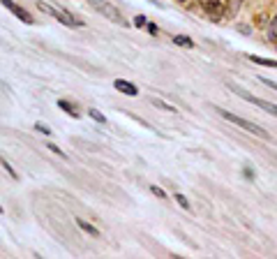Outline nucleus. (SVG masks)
Instances as JSON below:
<instances>
[{"label": "nucleus", "instance_id": "6e6552de", "mask_svg": "<svg viewBox=\"0 0 277 259\" xmlns=\"http://www.w3.org/2000/svg\"><path fill=\"white\" fill-rule=\"evenodd\" d=\"M60 23H65V26H69V28H81L83 26V21H79V19H74L69 12H60L58 10V17H56Z\"/></svg>", "mask_w": 277, "mask_h": 259}, {"label": "nucleus", "instance_id": "dca6fc26", "mask_svg": "<svg viewBox=\"0 0 277 259\" xmlns=\"http://www.w3.org/2000/svg\"><path fill=\"white\" fill-rule=\"evenodd\" d=\"M0 164H2V169H5V172L10 173L12 178H14V181H16V178H19V173L14 172V167H12L10 162H7V160H5V157H0Z\"/></svg>", "mask_w": 277, "mask_h": 259}, {"label": "nucleus", "instance_id": "2eb2a0df", "mask_svg": "<svg viewBox=\"0 0 277 259\" xmlns=\"http://www.w3.org/2000/svg\"><path fill=\"white\" fill-rule=\"evenodd\" d=\"M88 116L95 121V123H99V125H106V116L104 114H99L97 109H88Z\"/></svg>", "mask_w": 277, "mask_h": 259}, {"label": "nucleus", "instance_id": "f257e3e1", "mask_svg": "<svg viewBox=\"0 0 277 259\" xmlns=\"http://www.w3.org/2000/svg\"><path fill=\"white\" fill-rule=\"evenodd\" d=\"M215 111H217V114H220L224 121H229V123H233V125H238L240 130H245V132H252V135L261 137V139H270L266 130H263V127H259L257 123H252V121H245V118H240V116H236V114H231V111L222 109V106H215Z\"/></svg>", "mask_w": 277, "mask_h": 259}, {"label": "nucleus", "instance_id": "0eeeda50", "mask_svg": "<svg viewBox=\"0 0 277 259\" xmlns=\"http://www.w3.org/2000/svg\"><path fill=\"white\" fill-rule=\"evenodd\" d=\"M240 7H243V0H227V2H224V17H227V19L238 17Z\"/></svg>", "mask_w": 277, "mask_h": 259}, {"label": "nucleus", "instance_id": "f8f14e48", "mask_svg": "<svg viewBox=\"0 0 277 259\" xmlns=\"http://www.w3.org/2000/svg\"><path fill=\"white\" fill-rule=\"evenodd\" d=\"M252 63L257 65H263V68H277V60H270V58H259V56H249Z\"/></svg>", "mask_w": 277, "mask_h": 259}, {"label": "nucleus", "instance_id": "b1692460", "mask_svg": "<svg viewBox=\"0 0 277 259\" xmlns=\"http://www.w3.org/2000/svg\"><path fill=\"white\" fill-rule=\"evenodd\" d=\"M146 28H148L150 35H157V26H155V23H146Z\"/></svg>", "mask_w": 277, "mask_h": 259}, {"label": "nucleus", "instance_id": "f3484780", "mask_svg": "<svg viewBox=\"0 0 277 259\" xmlns=\"http://www.w3.org/2000/svg\"><path fill=\"white\" fill-rule=\"evenodd\" d=\"M176 202L180 204V206L185 208V211H190V208H192V206H190V199H187L185 194H180V192H176Z\"/></svg>", "mask_w": 277, "mask_h": 259}, {"label": "nucleus", "instance_id": "393cba45", "mask_svg": "<svg viewBox=\"0 0 277 259\" xmlns=\"http://www.w3.org/2000/svg\"><path fill=\"white\" fill-rule=\"evenodd\" d=\"M0 213H2V206H0Z\"/></svg>", "mask_w": 277, "mask_h": 259}, {"label": "nucleus", "instance_id": "39448f33", "mask_svg": "<svg viewBox=\"0 0 277 259\" xmlns=\"http://www.w3.org/2000/svg\"><path fill=\"white\" fill-rule=\"evenodd\" d=\"M0 2H2V5H5V7H7V10H10L12 14H14V17H16L19 21H23V23H33V19H30V14H28L26 10H23V7H19L16 2H12V0H0Z\"/></svg>", "mask_w": 277, "mask_h": 259}, {"label": "nucleus", "instance_id": "7ed1b4c3", "mask_svg": "<svg viewBox=\"0 0 277 259\" xmlns=\"http://www.w3.org/2000/svg\"><path fill=\"white\" fill-rule=\"evenodd\" d=\"M90 5L95 7L102 17H106V19L111 21H120L123 17H120V10L115 7V5H111V2H99V0H90Z\"/></svg>", "mask_w": 277, "mask_h": 259}, {"label": "nucleus", "instance_id": "5701e85b", "mask_svg": "<svg viewBox=\"0 0 277 259\" xmlns=\"http://www.w3.org/2000/svg\"><path fill=\"white\" fill-rule=\"evenodd\" d=\"M243 176H245V178H249V181H254V178H257V176H254V172H252V169H247V167L243 169Z\"/></svg>", "mask_w": 277, "mask_h": 259}, {"label": "nucleus", "instance_id": "412c9836", "mask_svg": "<svg viewBox=\"0 0 277 259\" xmlns=\"http://www.w3.org/2000/svg\"><path fill=\"white\" fill-rule=\"evenodd\" d=\"M259 81H261V84H266L268 88H273V90H277V81H270L268 77H259Z\"/></svg>", "mask_w": 277, "mask_h": 259}, {"label": "nucleus", "instance_id": "20e7f679", "mask_svg": "<svg viewBox=\"0 0 277 259\" xmlns=\"http://www.w3.org/2000/svg\"><path fill=\"white\" fill-rule=\"evenodd\" d=\"M199 5L203 7V12L211 17L212 21H220L224 17V5L220 0H199Z\"/></svg>", "mask_w": 277, "mask_h": 259}, {"label": "nucleus", "instance_id": "9d476101", "mask_svg": "<svg viewBox=\"0 0 277 259\" xmlns=\"http://www.w3.org/2000/svg\"><path fill=\"white\" fill-rule=\"evenodd\" d=\"M58 106L65 111V114H69L72 118H79V111H77V106L72 104V102H67V100H58Z\"/></svg>", "mask_w": 277, "mask_h": 259}, {"label": "nucleus", "instance_id": "aec40b11", "mask_svg": "<svg viewBox=\"0 0 277 259\" xmlns=\"http://www.w3.org/2000/svg\"><path fill=\"white\" fill-rule=\"evenodd\" d=\"M146 23H148V21H146V17H144V14H139V17H134V26H136V28H144Z\"/></svg>", "mask_w": 277, "mask_h": 259}, {"label": "nucleus", "instance_id": "6ab92c4d", "mask_svg": "<svg viewBox=\"0 0 277 259\" xmlns=\"http://www.w3.org/2000/svg\"><path fill=\"white\" fill-rule=\"evenodd\" d=\"M35 130H37V132H42V135H51V127H49V125H44V123H35Z\"/></svg>", "mask_w": 277, "mask_h": 259}, {"label": "nucleus", "instance_id": "9b49d317", "mask_svg": "<svg viewBox=\"0 0 277 259\" xmlns=\"http://www.w3.org/2000/svg\"><path fill=\"white\" fill-rule=\"evenodd\" d=\"M77 224H79V227H81L83 231H86V234H90V236H99V229H97V227H93L90 222H86L83 218H77Z\"/></svg>", "mask_w": 277, "mask_h": 259}, {"label": "nucleus", "instance_id": "1a4fd4ad", "mask_svg": "<svg viewBox=\"0 0 277 259\" xmlns=\"http://www.w3.org/2000/svg\"><path fill=\"white\" fill-rule=\"evenodd\" d=\"M266 37L270 39V42H275V44H277V17H273V19L268 21V26H266Z\"/></svg>", "mask_w": 277, "mask_h": 259}, {"label": "nucleus", "instance_id": "a211bd4d", "mask_svg": "<svg viewBox=\"0 0 277 259\" xmlns=\"http://www.w3.org/2000/svg\"><path fill=\"white\" fill-rule=\"evenodd\" d=\"M150 192H153L155 197H160V199H166V192L162 188H157V185H150Z\"/></svg>", "mask_w": 277, "mask_h": 259}, {"label": "nucleus", "instance_id": "4468645a", "mask_svg": "<svg viewBox=\"0 0 277 259\" xmlns=\"http://www.w3.org/2000/svg\"><path fill=\"white\" fill-rule=\"evenodd\" d=\"M150 102H153L157 109H164V111H169V114H176V106L166 104V102H162V100H157V97H150Z\"/></svg>", "mask_w": 277, "mask_h": 259}, {"label": "nucleus", "instance_id": "4be33fe9", "mask_svg": "<svg viewBox=\"0 0 277 259\" xmlns=\"http://www.w3.org/2000/svg\"><path fill=\"white\" fill-rule=\"evenodd\" d=\"M47 148H49V151H51V153H56V155H60V157H65V153H63V151H60V148H58L56 144H51V141H49V144H47Z\"/></svg>", "mask_w": 277, "mask_h": 259}, {"label": "nucleus", "instance_id": "f03ea898", "mask_svg": "<svg viewBox=\"0 0 277 259\" xmlns=\"http://www.w3.org/2000/svg\"><path fill=\"white\" fill-rule=\"evenodd\" d=\"M233 93H236V95H240L243 100H247V102H252V104L261 106V109H263V111H268V114L277 116V104H273V102H266V100H261V97L247 95V93H245V90H240V88H233Z\"/></svg>", "mask_w": 277, "mask_h": 259}, {"label": "nucleus", "instance_id": "a878e982", "mask_svg": "<svg viewBox=\"0 0 277 259\" xmlns=\"http://www.w3.org/2000/svg\"><path fill=\"white\" fill-rule=\"evenodd\" d=\"M180 2H185V0H180Z\"/></svg>", "mask_w": 277, "mask_h": 259}, {"label": "nucleus", "instance_id": "ddd939ff", "mask_svg": "<svg viewBox=\"0 0 277 259\" xmlns=\"http://www.w3.org/2000/svg\"><path fill=\"white\" fill-rule=\"evenodd\" d=\"M173 42H176L178 47H185V49H192V47H194L192 37H187V35H173Z\"/></svg>", "mask_w": 277, "mask_h": 259}, {"label": "nucleus", "instance_id": "423d86ee", "mask_svg": "<svg viewBox=\"0 0 277 259\" xmlns=\"http://www.w3.org/2000/svg\"><path fill=\"white\" fill-rule=\"evenodd\" d=\"M114 86H115V90H120L123 95H130V97H136V95H139V88L134 86L132 81H125V79H115Z\"/></svg>", "mask_w": 277, "mask_h": 259}]
</instances>
